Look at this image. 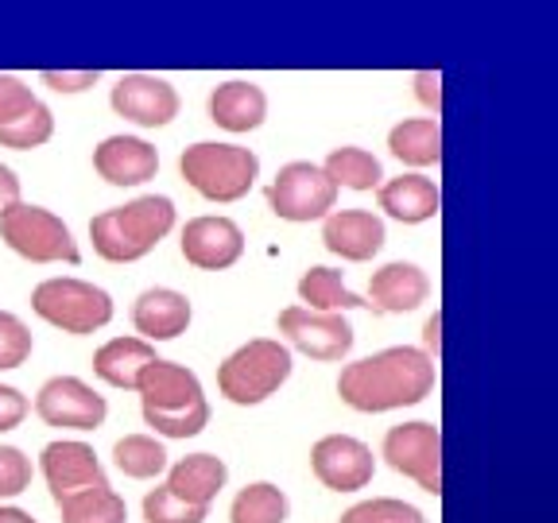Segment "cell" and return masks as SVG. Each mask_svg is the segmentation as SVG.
<instances>
[{
    "instance_id": "obj_32",
    "label": "cell",
    "mask_w": 558,
    "mask_h": 523,
    "mask_svg": "<svg viewBox=\"0 0 558 523\" xmlns=\"http://www.w3.org/2000/svg\"><path fill=\"white\" fill-rule=\"evenodd\" d=\"M341 523H423V512L403 500H365V504L349 508Z\"/></svg>"
},
{
    "instance_id": "obj_12",
    "label": "cell",
    "mask_w": 558,
    "mask_h": 523,
    "mask_svg": "<svg viewBox=\"0 0 558 523\" xmlns=\"http://www.w3.org/2000/svg\"><path fill=\"white\" fill-rule=\"evenodd\" d=\"M44 477L51 485L54 504L89 492V488H109V477L97 465V453L86 442H51L44 450Z\"/></svg>"
},
{
    "instance_id": "obj_31",
    "label": "cell",
    "mask_w": 558,
    "mask_h": 523,
    "mask_svg": "<svg viewBox=\"0 0 558 523\" xmlns=\"http://www.w3.org/2000/svg\"><path fill=\"white\" fill-rule=\"evenodd\" d=\"M206 512L209 508H194V504H183L179 497H171L167 485L144 497V520L148 523H202Z\"/></svg>"
},
{
    "instance_id": "obj_35",
    "label": "cell",
    "mask_w": 558,
    "mask_h": 523,
    "mask_svg": "<svg viewBox=\"0 0 558 523\" xmlns=\"http://www.w3.org/2000/svg\"><path fill=\"white\" fill-rule=\"evenodd\" d=\"M32 105H35V97L24 82L12 78V74H0V124L16 121V117L27 113Z\"/></svg>"
},
{
    "instance_id": "obj_13",
    "label": "cell",
    "mask_w": 558,
    "mask_h": 523,
    "mask_svg": "<svg viewBox=\"0 0 558 523\" xmlns=\"http://www.w3.org/2000/svg\"><path fill=\"white\" fill-rule=\"evenodd\" d=\"M314 477L323 481L326 488H338V492H353V488H365L373 481V450L365 442L349 435H330L314 446L311 453Z\"/></svg>"
},
{
    "instance_id": "obj_30",
    "label": "cell",
    "mask_w": 558,
    "mask_h": 523,
    "mask_svg": "<svg viewBox=\"0 0 558 523\" xmlns=\"http://www.w3.org/2000/svg\"><path fill=\"white\" fill-rule=\"evenodd\" d=\"M113 458H117V465H121V473L140 477V481L159 477V473H163V465H167V450L148 435L121 438V442H117V450H113Z\"/></svg>"
},
{
    "instance_id": "obj_4",
    "label": "cell",
    "mask_w": 558,
    "mask_h": 523,
    "mask_svg": "<svg viewBox=\"0 0 558 523\" xmlns=\"http://www.w3.org/2000/svg\"><path fill=\"white\" fill-rule=\"evenodd\" d=\"M183 179L209 202H236L253 191L260 159L236 144H194L179 159Z\"/></svg>"
},
{
    "instance_id": "obj_27",
    "label": "cell",
    "mask_w": 558,
    "mask_h": 523,
    "mask_svg": "<svg viewBox=\"0 0 558 523\" xmlns=\"http://www.w3.org/2000/svg\"><path fill=\"white\" fill-rule=\"evenodd\" d=\"M62 523H124L129 508L113 488H89L78 497L62 500Z\"/></svg>"
},
{
    "instance_id": "obj_5",
    "label": "cell",
    "mask_w": 558,
    "mask_h": 523,
    "mask_svg": "<svg viewBox=\"0 0 558 523\" xmlns=\"http://www.w3.org/2000/svg\"><path fill=\"white\" fill-rule=\"evenodd\" d=\"M291 376V353L279 341H248L218 368L221 396L233 403H260Z\"/></svg>"
},
{
    "instance_id": "obj_8",
    "label": "cell",
    "mask_w": 558,
    "mask_h": 523,
    "mask_svg": "<svg viewBox=\"0 0 558 523\" xmlns=\"http://www.w3.org/2000/svg\"><path fill=\"white\" fill-rule=\"evenodd\" d=\"M384 458L396 473L418 481L430 497L442 492V435L430 423H403L384 438Z\"/></svg>"
},
{
    "instance_id": "obj_14",
    "label": "cell",
    "mask_w": 558,
    "mask_h": 523,
    "mask_svg": "<svg viewBox=\"0 0 558 523\" xmlns=\"http://www.w3.org/2000/svg\"><path fill=\"white\" fill-rule=\"evenodd\" d=\"M113 109L124 121L159 129V124L174 121V113H179V94L156 74H124L113 86Z\"/></svg>"
},
{
    "instance_id": "obj_20",
    "label": "cell",
    "mask_w": 558,
    "mask_h": 523,
    "mask_svg": "<svg viewBox=\"0 0 558 523\" xmlns=\"http://www.w3.org/2000/svg\"><path fill=\"white\" fill-rule=\"evenodd\" d=\"M368 295H373L376 311L384 314H403V311H415L423 299H427V276L415 268V264H384L380 271L373 276L368 283Z\"/></svg>"
},
{
    "instance_id": "obj_22",
    "label": "cell",
    "mask_w": 558,
    "mask_h": 523,
    "mask_svg": "<svg viewBox=\"0 0 558 523\" xmlns=\"http://www.w3.org/2000/svg\"><path fill=\"white\" fill-rule=\"evenodd\" d=\"M264 113H268V101H264V89L253 86V82H226L209 97V117L229 132L256 129Z\"/></svg>"
},
{
    "instance_id": "obj_24",
    "label": "cell",
    "mask_w": 558,
    "mask_h": 523,
    "mask_svg": "<svg viewBox=\"0 0 558 523\" xmlns=\"http://www.w3.org/2000/svg\"><path fill=\"white\" fill-rule=\"evenodd\" d=\"M388 148H392L396 159L411 167H430L442 159V132H438V121H403L392 129L388 136Z\"/></svg>"
},
{
    "instance_id": "obj_26",
    "label": "cell",
    "mask_w": 558,
    "mask_h": 523,
    "mask_svg": "<svg viewBox=\"0 0 558 523\" xmlns=\"http://www.w3.org/2000/svg\"><path fill=\"white\" fill-rule=\"evenodd\" d=\"M323 171L333 186H349V191H373V186H380V163L365 148H333Z\"/></svg>"
},
{
    "instance_id": "obj_15",
    "label": "cell",
    "mask_w": 558,
    "mask_h": 523,
    "mask_svg": "<svg viewBox=\"0 0 558 523\" xmlns=\"http://www.w3.org/2000/svg\"><path fill=\"white\" fill-rule=\"evenodd\" d=\"M94 167L105 183L113 186H140L156 179L159 171V156L151 144L136 136H109L101 148L94 151Z\"/></svg>"
},
{
    "instance_id": "obj_29",
    "label": "cell",
    "mask_w": 558,
    "mask_h": 523,
    "mask_svg": "<svg viewBox=\"0 0 558 523\" xmlns=\"http://www.w3.org/2000/svg\"><path fill=\"white\" fill-rule=\"evenodd\" d=\"M54 132V121H51V109L44 101H35L27 113H20L16 121L0 124V148H16V151H27V148H39L47 144Z\"/></svg>"
},
{
    "instance_id": "obj_18",
    "label": "cell",
    "mask_w": 558,
    "mask_h": 523,
    "mask_svg": "<svg viewBox=\"0 0 558 523\" xmlns=\"http://www.w3.org/2000/svg\"><path fill=\"white\" fill-rule=\"evenodd\" d=\"M226 477L229 473H226V462H221V458H214V453H191V458H183V462L171 470L167 492L179 497L183 504L209 508V500L221 492Z\"/></svg>"
},
{
    "instance_id": "obj_37",
    "label": "cell",
    "mask_w": 558,
    "mask_h": 523,
    "mask_svg": "<svg viewBox=\"0 0 558 523\" xmlns=\"http://www.w3.org/2000/svg\"><path fill=\"white\" fill-rule=\"evenodd\" d=\"M27 415V400L16 392V388H9V384H0V430H12L20 427Z\"/></svg>"
},
{
    "instance_id": "obj_10",
    "label": "cell",
    "mask_w": 558,
    "mask_h": 523,
    "mask_svg": "<svg viewBox=\"0 0 558 523\" xmlns=\"http://www.w3.org/2000/svg\"><path fill=\"white\" fill-rule=\"evenodd\" d=\"M279 333H288L291 345L314 361H341L353 349V330L341 314H318L306 306H291L279 314Z\"/></svg>"
},
{
    "instance_id": "obj_11",
    "label": "cell",
    "mask_w": 558,
    "mask_h": 523,
    "mask_svg": "<svg viewBox=\"0 0 558 523\" xmlns=\"http://www.w3.org/2000/svg\"><path fill=\"white\" fill-rule=\"evenodd\" d=\"M35 411L47 427H70V430H94L105 418V400L86 388L74 376H59V380L44 384V392L35 400Z\"/></svg>"
},
{
    "instance_id": "obj_6",
    "label": "cell",
    "mask_w": 558,
    "mask_h": 523,
    "mask_svg": "<svg viewBox=\"0 0 558 523\" xmlns=\"http://www.w3.org/2000/svg\"><path fill=\"white\" fill-rule=\"evenodd\" d=\"M32 306L66 333H94L113 318V299L82 279H47L32 291Z\"/></svg>"
},
{
    "instance_id": "obj_21",
    "label": "cell",
    "mask_w": 558,
    "mask_h": 523,
    "mask_svg": "<svg viewBox=\"0 0 558 523\" xmlns=\"http://www.w3.org/2000/svg\"><path fill=\"white\" fill-rule=\"evenodd\" d=\"M438 206H442L438 186L430 179H423V174H400V179L380 186V209L392 214L396 221H408V226L435 218Z\"/></svg>"
},
{
    "instance_id": "obj_41",
    "label": "cell",
    "mask_w": 558,
    "mask_h": 523,
    "mask_svg": "<svg viewBox=\"0 0 558 523\" xmlns=\"http://www.w3.org/2000/svg\"><path fill=\"white\" fill-rule=\"evenodd\" d=\"M0 523H35L27 512H20V508H0Z\"/></svg>"
},
{
    "instance_id": "obj_28",
    "label": "cell",
    "mask_w": 558,
    "mask_h": 523,
    "mask_svg": "<svg viewBox=\"0 0 558 523\" xmlns=\"http://www.w3.org/2000/svg\"><path fill=\"white\" fill-rule=\"evenodd\" d=\"M288 520V497L276 485H248L233 500V523H283Z\"/></svg>"
},
{
    "instance_id": "obj_25",
    "label": "cell",
    "mask_w": 558,
    "mask_h": 523,
    "mask_svg": "<svg viewBox=\"0 0 558 523\" xmlns=\"http://www.w3.org/2000/svg\"><path fill=\"white\" fill-rule=\"evenodd\" d=\"M299 295H303V303H311L306 311H318V314H341V311L368 306L361 295L345 291L341 271H333V268H311L306 271V276L299 279Z\"/></svg>"
},
{
    "instance_id": "obj_38",
    "label": "cell",
    "mask_w": 558,
    "mask_h": 523,
    "mask_svg": "<svg viewBox=\"0 0 558 523\" xmlns=\"http://www.w3.org/2000/svg\"><path fill=\"white\" fill-rule=\"evenodd\" d=\"M12 206H20V179L9 167H0V218H4Z\"/></svg>"
},
{
    "instance_id": "obj_39",
    "label": "cell",
    "mask_w": 558,
    "mask_h": 523,
    "mask_svg": "<svg viewBox=\"0 0 558 523\" xmlns=\"http://www.w3.org/2000/svg\"><path fill=\"white\" fill-rule=\"evenodd\" d=\"M415 86H418V97L430 105V109H438L442 105V89H438V74H430V70H423L415 78Z\"/></svg>"
},
{
    "instance_id": "obj_17",
    "label": "cell",
    "mask_w": 558,
    "mask_h": 523,
    "mask_svg": "<svg viewBox=\"0 0 558 523\" xmlns=\"http://www.w3.org/2000/svg\"><path fill=\"white\" fill-rule=\"evenodd\" d=\"M323 241L330 253L345 256V260H368L380 253L384 244V221L365 214V209H338L323 226Z\"/></svg>"
},
{
    "instance_id": "obj_16",
    "label": "cell",
    "mask_w": 558,
    "mask_h": 523,
    "mask_svg": "<svg viewBox=\"0 0 558 523\" xmlns=\"http://www.w3.org/2000/svg\"><path fill=\"white\" fill-rule=\"evenodd\" d=\"M244 253V233L229 218H194L183 229V256L198 268H229Z\"/></svg>"
},
{
    "instance_id": "obj_3",
    "label": "cell",
    "mask_w": 558,
    "mask_h": 523,
    "mask_svg": "<svg viewBox=\"0 0 558 523\" xmlns=\"http://www.w3.org/2000/svg\"><path fill=\"white\" fill-rule=\"evenodd\" d=\"M174 226V206L171 198H136L129 206L105 209L89 221V236H94V248L113 264H129L148 256Z\"/></svg>"
},
{
    "instance_id": "obj_23",
    "label": "cell",
    "mask_w": 558,
    "mask_h": 523,
    "mask_svg": "<svg viewBox=\"0 0 558 523\" xmlns=\"http://www.w3.org/2000/svg\"><path fill=\"white\" fill-rule=\"evenodd\" d=\"M151 361H159V357H156V349H151L148 341L117 338V341H109V345L97 349L94 373L101 376L105 384H113V388H136L140 373H144Z\"/></svg>"
},
{
    "instance_id": "obj_9",
    "label": "cell",
    "mask_w": 558,
    "mask_h": 523,
    "mask_svg": "<svg viewBox=\"0 0 558 523\" xmlns=\"http://www.w3.org/2000/svg\"><path fill=\"white\" fill-rule=\"evenodd\" d=\"M268 202L279 218L288 221H314L326 218L338 202V186L326 179L323 167L314 163H288L268 186Z\"/></svg>"
},
{
    "instance_id": "obj_19",
    "label": "cell",
    "mask_w": 558,
    "mask_h": 523,
    "mask_svg": "<svg viewBox=\"0 0 558 523\" xmlns=\"http://www.w3.org/2000/svg\"><path fill=\"white\" fill-rule=\"evenodd\" d=\"M132 323L144 338L151 341H171L191 326V303H186L179 291H167V288H156V291H144L132 311Z\"/></svg>"
},
{
    "instance_id": "obj_7",
    "label": "cell",
    "mask_w": 558,
    "mask_h": 523,
    "mask_svg": "<svg viewBox=\"0 0 558 523\" xmlns=\"http://www.w3.org/2000/svg\"><path fill=\"white\" fill-rule=\"evenodd\" d=\"M0 236L9 244L12 253L27 256L35 264H51V260H66L78 264V244L70 236V229L62 226V218H54L51 209L39 206H12L4 218H0Z\"/></svg>"
},
{
    "instance_id": "obj_36",
    "label": "cell",
    "mask_w": 558,
    "mask_h": 523,
    "mask_svg": "<svg viewBox=\"0 0 558 523\" xmlns=\"http://www.w3.org/2000/svg\"><path fill=\"white\" fill-rule=\"evenodd\" d=\"M101 78V70H47L44 82L51 89H59V94H82V89H89L94 82Z\"/></svg>"
},
{
    "instance_id": "obj_1",
    "label": "cell",
    "mask_w": 558,
    "mask_h": 523,
    "mask_svg": "<svg viewBox=\"0 0 558 523\" xmlns=\"http://www.w3.org/2000/svg\"><path fill=\"white\" fill-rule=\"evenodd\" d=\"M435 388V365L427 353L418 349H384L376 357H365L357 365H349L338 380L341 400L353 411H392L411 408Z\"/></svg>"
},
{
    "instance_id": "obj_33",
    "label": "cell",
    "mask_w": 558,
    "mask_h": 523,
    "mask_svg": "<svg viewBox=\"0 0 558 523\" xmlns=\"http://www.w3.org/2000/svg\"><path fill=\"white\" fill-rule=\"evenodd\" d=\"M32 353V333L16 314L0 311V368H16Z\"/></svg>"
},
{
    "instance_id": "obj_40",
    "label": "cell",
    "mask_w": 558,
    "mask_h": 523,
    "mask_svg": "<svg viewBox=\"0 0 558 523\" xmlns=\"http://www.w3.org/2000/svg\"><path fill=\"white\" fill-rule=\"evenodd\" d=\"M438 330H442V318L435 314V318L427 323V330H423V341H427V349H435V353L442 349V338H438Z\"/></svg>"
},
{
    "instance_id": "obj_34",
    "label": "cell",
    "mask_w": 558,
    "mask_h": 523,
    "mask_svg": "<svg viewBox=\"0 0 558 523\" xmlns=\"http://www.w3.org/2000/svg\"><path fill=\"white\" fill-rule=\"evenodd\" d=\"M32 485V462L16 446H0V497H16Z\"/></svg>"
},
{
    "instance_id": "obj_2",
    "label": "cell",
    "mask_w": 558,
    "mask_h": 523,
    "mask_svg": "<svg viewBox=\"0 0 558 523\" xmlns=\"http://www.w3.org/2000/svg\"><path fill=\"white\" fill-rule=\"evenodd\" d=\"M136 392L144 400V418L167 438H194L209 423L206 396L191 368L171 361H151L136 380Z\"/></svg>"
}]
</instances>
